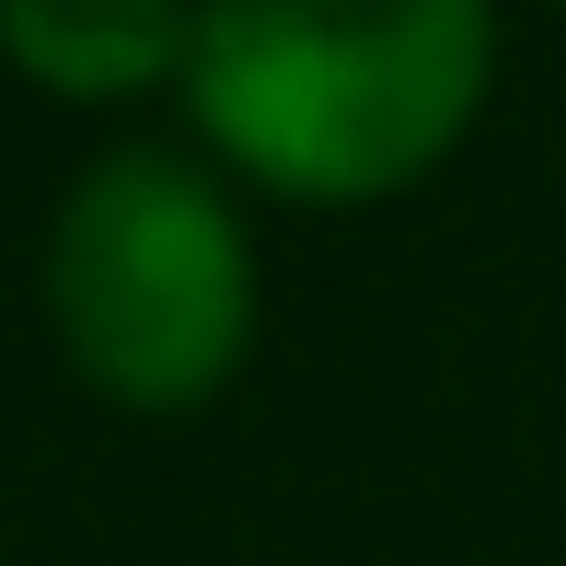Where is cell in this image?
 <instances>
[{
    "label": "cell",
    "instance_id": "4",
    "mask_svg": "<svg viewBox=\"0 0 566 566\" xmlns=\"http://www.w3.org/2000/svg\"><path fill=\"white\" fill-rule=\"evenodd\" d=\"M555 12H566V0H555Z\"/></svg>",
    "mask_w": 566,
    "mask_h": 566
},
{
    "label": "cell",
    "instance_id": "3",
    "mask_svg": "<svg viewBox=\"0 0 566 566\" xmlns=\"http://www.w3.org/2000/svg\"><path fill=\"white\" fill-rule=\"evenodd\" d=\"M197 0H0V70L46 105H150L186 93Z\"/></svg>",
    "mask_w": 566,
    "mask_h": 566
},
{
    "label": "cell",
    "instance_id": "1",
    "mask_svg": "<svg viewBox=\"0 0 566 566\" xmlns=\"http://www.w3.org/2000/svg\"><path fill=\"white\" fill-rule=\"evenodd\" d=\"M497 0H197L186 139L277 209H394L497 105Z\"/></svg>",
    "mask_w": 566,
    "mask_h": 566
},
{
    "label": "cell",
    "instance_id": "2",
    "mask_svg": "<svg viewBox=\"0 0 566 566\" xmlns=\"http://www.w3.org/2000/svg\"><path fill=\"white\" fill-rule=\"evenodd\" d=\"M46 336L116 417H209L266 336V254L243 186L186 139H116L46 209Z\"/></svg>",
    "mask_w": 566,
    "mask_h": 566
},
{
    "label": "cell",
    "instance_id": "5",
    "mask_svg": "<svg viewBox=\"0 0 566 566\" xmlns=\"http://www.w3.org/2000/svg\"><path fill=\"white\" fill-rule=\"evenodd\" d=\"M0 566H12V555H0Z\"/></svg>",
    "mask_w": 566,
    "mask_h": 566
}]
</instances>
